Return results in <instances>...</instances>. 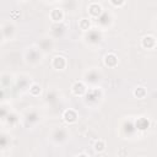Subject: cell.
Instances as JSON below:
<instances>
[{"label": "cell", "instance_id": "6da1fadb", "mask_svg": "<svg viewBox=\"0 0 157 157\" xmlns=\"http://www.w3.org/2000/svg\"><path fill=\"white\" fill-rule=\"evenodd\" d=\"M101 78V74L97 72L96 70H91L90 72L86 74V81L90 83H97Z\"/></svg>", "mask_w": 157, "mask_h": 157}, {"label": "cell", "instance_id": "7a4b0ae2", "mask_svg": "<svg viewBox=\"0 0 157 157\" xmlns=\"http://www.w3.org/2000/svg\"><path fill=\"white\" fill-rule=\"evenodd\" d=\"M52 139H53L54 141H59V142H61V141H64V140L66 139V131H65L64 129H56V130L53 131V134H52Z\"/></svg>", "mask_w": 157, "mask_h": 157}, {"label": "cell", "instance_id": "3957f363", "mask_svg": "<svg viewBox=\"0 0 157 157\" xmlns=\"http://www.w3.org/2000/svg\"><path fill=\"white\" fill-rule=\"evenodd\" d=\"M27 58H28V60H29L31 63H37L38 60H40V59H39V58H40V54H39V52H38L37 49L31 48V49L27 52Z\"/></svg>", "mask_w": 157, "mask_h": 157}, {"label": "cell", "instance_id": "277c9868", "mask_svg": "<svg viewBox=\"0 0 157 157\" xmlns=\"http://www.w3.org/2000/svg\"><path fill=\"white\" fill-rule=\"evenodd\" d=\"M53 66L55 69L59 67V70H63L66 66V59L64 56H55L53 60Z\"/></svg>", "mask_w": 157, "mask_h": 157}, {"label": "cell", "instance_id": "5b68a950", "mask_svg": "<svg viewBox=\"0 0 157 157\" xmlns=\"http://www.w3.org/2000/svg\"><path fill=\"white\" fill-rule=\"evenodd\" d=\"M148 128V120L145 119V118H139L135 123V129H139V130H145Z\"/></svg>", "mask_w": 157, "mask_h": 157}, {"label": "cell", "instance_id": "8992f818", "mask_svg": "<svg viewBox=\"0 0 157 157\" xmlns=\"http://www.w3.org/2000/svg\"><path fill=\"white\" fill-rule=\"evenodd\" d=\"M88 42L90 43H98L101 40V34L98 31H91L88 32Z\"/></svg>", "mask_w": 157, "mask_h": 157}, {"label": "cell", "instance_id": "52a82bcc", "mask_svg": "<svg viewBox=\"0 0 157 157\" xmlns=\"http://www.w3.org/2000/svg\"><path fill=\"white\" fill-rule=\"evenodd\" d=\"M64 118H65L66 121H69V123H74V121L76 120L77 115H76V113H75L74 110L69 109V110H66V112L64 113Z\"/></svg>", "mask_w": 157, "mask_h": 157}, {"label": "cell", "instance_id": "ba28073f", "mask_svg": "<svg viewBox=\"0 0 157 157\" xmlns=\"http://www.w3.org/2000/svg\"><path fill=\"white\" fill-rule=\"evenodd\" d=\"M118 63V59H117V56L114 55V54H107L105 55V65H108V66H115V64Z\"/></svg>", "mask_w": 157, "mask_h": 157}, {"label": "cell", "instance_id": "9c48e42d", "mask_svg": "<svg viewBox=\"0 0 157 157\" xmlns=\"http://www.w3.org/2000/svg\"><path fill=\"white\" fill-rule=\"evenodd\" d=\"M39 47H40V49H43V50H52L53 43H52L50 38H49V39L45 38V39H42V42L39 43Z\"/></svg>", "mask_w": 157, "mask_h": 157}, {"label": "cell", "instance_id": "30bf717a", "mask_svg": "<svg viewBox=\"0 0 157 157\" xmlns=\"http://www.w3.org/2000/svg\"><path fill=\"white\" fill-rule=\"evenodd\" d=\"M72 91H74V93H75V94H82L86 90H85V86H83L81 82H80V83H78V82H76V83L72 86Z\"/></svg>", "mask_w": 157, "mask_h": 157}, {"label": "cell", "instance_id": "8fae6325", "mask_svg": "<svg viewBox=\"0 0 157 157\" xmlns=\"http://www.w3.org/2000/svg\"><path fill=\"white\" fill-rule=\"evenodd\" d=\"M155 43H156V40H155V37H146V38H144V40H142V44H144V47H150V48H152V47H155Z\"/></svg>", "mask_w": 157, "mask_h": 157}, {"label": "cell", "instance_id": "7c38bea8", "mask_svg": "<svg viewBox=\"0 0 157 157\" xmlns=\"http://www.w3.org/2000/svg\"><path fill=\"white\" fill-rule=\"evenodd\" d=\"M27 121H29V123H33V121H38L39 120V114L37 113V112H31V113H28V115H27Z\"/></svg>", "mask_w": 157, "mask_h": 157}, {"label": "cell", "instance_id": "4fadbf2b", "mask_svg": "<svg viewBox=\"0 0 157 157\" xmlns=\"http://www.w3.org/2000/svg\"><path fill=\"white\" fill-rule=\"evenodd\" d=\"M9 144V139L7 136H0V147L1 148H5Z\"/></svg>", "mask_w": 157, "mask_h": 157}, {"label": "cell", "instance_id": "5bb4252c", "mask_svg": "<svg viewBox=\"0 0 157 157\" xmlns=\"http://www.w3.org/2000/svg\"><path fill=\"white\" fill-rule=\"evenodd\" d=\"M94 146H96V147H94V148H96V151H103V150H104V142H103L102 140L97 141Z\"/></svg>", "mask_w": 157, "mask_h": 157}, {"label": "cell", "instance_id": "9a60e30c", "mask_svg": "<svg viewBox=\"0 0 157 157\" xmlns=\"http://www.w3.org/2000/svg\"><path fill=\"white\" fill-rule=\"evenodd\" d=\"M136 91H139V93H135V96H137V97H144V96H145V90H144V87H137Z\"/></svg>", "mask_w": 157, "mask_h": 157}, {"label": "cell", "instance_id": "2e32d148", "mask_svg": "<svg viewBox=\"0 0 157 157\" xmlns=\"http://www.w3.org/2000/svg\"><path fill=\"white\" fill-rule=\"evenodd\" d=\"M4 97V91H2V88H0V99Z\"/></svg>", "mask_w": 157, "mask_h": 157}, {"label": "cell", "instance_id": "e0dca14e", "mask_svg": "<svg viewBox=\"0 0 157 157\" xmlns=\"http://www.w3.org/2000/svg\"><path fill=\"white\" fill-rule=\"evenodd\" d=\"M0 40H1V32H0Z\"/></svg>", "mask_w": 157, "mask_h": 157}]
</instances>
